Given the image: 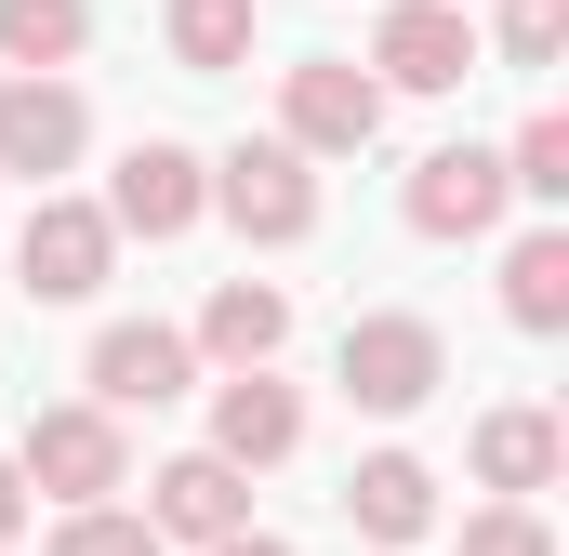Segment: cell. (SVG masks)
I'll return each mask as SVG.
<instances>
[{"mask_svg":"<svg viewBox=\"0 0 569 556\" xmlns=\"http://www.w3.org/2000/svg\"><path fill=\"white\" fill-rule=\"evenodd\" d=\"M503 318H517V331H569V239L557 226H530V239L503 252Z\"/></svg>","mask_w":569,"mask_h":556,"instance_id":"obj_17","label":"cell"},{"mask_svg":"<svg viewBox=\"0 0 569 556\" xmlns=\"http://www.w3.org/2000/svg\"><path fill=\"white\" fill-rule=\"evenodd\" d=\"M13 477H27V504L53 490L67 517L80 504H120L133 490V437H120V411H93V398H67V411L27 424V450H13Z\"/></svg>","mask_w":569,"mask_h":556,"instance_id":"obj_1","label":"cell"},{"mask_svg":"<svg viewBox=\"0 0 569 556\" xmlns=\"http://www.w3.org/2000/svg\"><path fill=\"white\" fill-rule=\"evenodd\" d=\"M40 556H159V530H146L133 504H80V517H67Z\"/></svg>","mask_w":569,"mask_h":556,"instance_id":"obj_21","label":"cell"},{"mask_svg":"<svg viewBox=\"0 0 569 556\" xmlns=\"http://www.w3.org/2000/svg\"><path fill=\"white\" fill-rule=\"evenodd\" d=\"M199 556H291L279 530H226V544H199Z\"/></svg>","mask_w":569,"mask_h":556,"instance_id":"obj_23","label":"cell"},{"mask_svg":"<svg viewBox=\"0 0 569 556\" xmlns=\"http://www.w3.org/2000/svg\"><path fill=\"white\" fill-rule=\"evenodd\" d=\"M93 53V0H0V67L13 80H53Z\"/></svg>","mask_w":569,"mask_h":556,"instance_id":"obj_16","label":"cell"},{"mask_svg":"<svg viewBox=\"0 0 569 556\" xmlns=\"http://www.w3.org/2000/svg\"><path fill=\"white\" fill-rule=\"evenodd\" d=\"M503 199H543V212L569 199V120H557V107H543L530 133L503 146Z\"/></svg>","mask_w":569,"mask_h":556,"instance_id":"obj_19","label":"cell"},{"mask_svg":"<svg viewBox=\"0 0 569 556\" xmlns=\"http://www.w3.org/2000/svg\"><path fill=\"white\" fill-rule=\"evenodd\" d=\"M212 212H226L252 252H291V239H318V159H291L279 133L226 146V159H212Z\"/></svg>","mask_w":569,"mask_h":556,"instance_id":"obj_3","label":"cell"},{"mask_svg":"<svg viewBox=\"0 0 569 556\" xmlns=\"http://www.w3.org/2000/svg\"><path fill=\"white\" fill-rule=\"evenodd\" d=\"M186 385H199V345L186 331H159V318L93 331V411H172Z\"/></svg>","mask_w":569,"mask_h":556,"instance_id":"obj_8","label":"cell"},{"mask_svg":"<svg viewBox=\"0 0 569 556\" xmlns=\"http://www.w3.org/2000/svg\"><path fill=\"white\" fill-rule=\"evenodd\" d=\"M291 450H305V398H291L279 371H226L212 385V464L252 477V464H291Z\"/></svg>","mask_w":569,"mask_h":556,"instance_id":"obj_11","label":"cell"},{"mask_svg":"<svg viewBox=\"0 0 569 556\" xmlns=\"http://www.w3.org/2000/svg\"><path fill=\"white\" fill-rule=\"evenodd\" d=\"M146 530H159V544H226V530H252V477L212 464V450H172V464L146 477Z\"/></svg>","mask_w":569,"mask_h":556,"instance_id":"obj_9","label":"cell"},{"mask_svg":"<svg viewBox=\"0 0 569 556\" xmlns=\"http://www.w3.org/2000/svg\"><path fill=\"white\" fill-rule=\"evenodd\" d=\"M159 27H172V67H186V80H226V67L252 53V0H172Z\"/></svg>","mask_w":569,"mask_h":556,"instance_id":"obj_18","label":"cell"},{"mask_svg":"<svg viewBox=\"0 0 569 556\" xmlns=\"http://www.w3.org/2000/svg\"><path fill=\"white\" fill-rule=\"evenodd\" d=\"M345 517H358V544L411 556L437 530V464H425V450H371V464L345 477Z\"/></svg>","mask_w":569,"mask_h":556,"instance_id":"obj_12","label":"cell"},{"mask_svg":"<svg viewBox=\"0 0 569 556\" xmlns=\"http://www.w3.org/2000/svg\"><path fill=\"white\" fill-rule=\"evenodd\" d=\"M13 530H27V477L0 464V544H13Z\"/></svg>","mask_w":569,"mask_h":556,"instance_id":"obj_24","label":"cell"},{"mask_svg":"<svg viewBox=\"0 0 569 556\" xmlns=\"http://www.w3.org/2000/svg\"><path fill=\"white\" fill-rule=\"evenodd\" d=\"M107 266H120V226H107L93 199H40V212L13 226V278H27L40 305H93Z\"/></svg>","mask_w":569,"mask_h":556,"instance_id":"obj_5","label":"cell"},{"mask_svg":"<svg viewBox=\"0 0 569 556\" xmlns=\"http://www.w3.org/2000/svg\"><path fill=\"white\" fill-rule=\"evenodd\" d=\"M463 556H557V530H543V504H477Z\"/></svg>","mask_w":569,"mask_h":556,"instance_id":"obj_22","label":"cell"},{"mask_svg":"<svg viewBox=\"0 0 569 556\" xmlns=\"http://www.w3.org/2000/svg\"><path fill=\"white\" fill-rule=\"evenodd\" d=\"M291 345V291L279 278H226L212 305H199V358H226V371H266Z\"/></svg>","mask_w":569,"mask_h":556,"instance_id":"obj_14","label":"cell"},{"mask_svg":"<svg viewBox=\"0 0 569 556\" xmlns=\"http://www.w3.org/2000/svg\"><path fill=\"white\" fill-rule=\"evenodd\" d=\"M331 385L358 398V411H425L437 385H450V345H437V318H411V305H385V318H358L345 345H331Z\"/></svg>","mask_w":569,"mask_h":556,"instance_id":"obj_2","label":"cell"},{"mask_svg":"<svg viewBox=\"0 0 569 556\" xmlns=\"http://www.w3.org/2000/svg\"><path fill=\"white\" fill-rule=\"evenodd\" d=\"M80 146H93V107H80L67 80H0V172L40 186V172H67Z\"/></svg>","mask_w":569,"mask_h":556,"instance_id":"obj_13","label":"cell"},{"mask_svg":"<svg viewBox=\"0 0 569 556\" xmlns=\"http://www.w3.org/2000/svg\"><path fill=\"white\" fill-rule=\"evenodd\" d=\"M371 133H385L371 67H345V53H305V67H279V146H291V159H358Z\"/></svg>","mask_w":569,"mask_h":556,"instance_id":"obj_4","label":"cell"},{"mask_svg":"<svg viewBox=\"0 0 569 556\" xmlns=\"http://www.w3.org/2000/svg\"><path fill=\"white\" fill-rule=\"evenodd\" d=\"M450 13H463V0H450Z\"/></svg>","mask_w":569,"mask_h":556,"instance_id":"obj_25","label":"cell"},{"mask_svg":"<svg viewBox=\"0 0 569 556\" xmlns=\"http://www.w3.org/2000/svg\"><path fill=\"white\" fill-rule=\"evenodd\" d=\"M490 226H503V146L411 159V239H490Z\"/></svg>","mask_w":569,"mask_h":556,"instance_id":"obj_10","label":"cell"},{"mask_svg":"<svg viewBox=\"0 0 569 556\" xmlns=\"http://www.w3.org/2000/svg\"><path fill=\"white\" fill-rule=\"evenodd\" d=\"M490 53L503 67H557L569 53V0H490Z\"/></svg>","mask_w":569,"mask_h":556,"instance_id":"obj_20","label":"cell"},{"mask_svg":"<svg viewBox=\"0 0 569 556\" xmlns=\"http://www.w3.org/2000/svg\"><path fill=\"white\" fill-rule=\"evenodd\" d=\"M490 53H477V27L450 13V0H385V27H371V93H463Z\"/></svg>","mask_w":569,"mask_h":556,"instance_id":"obj_6","label":"cell"},{"mask_svg":"<svg viewBox=\"0 0 569 556\" xmlns=\"http://www.w3.org/2000/svg\"><path fill=\"white\" fill-rule=\"evenodd\" d=\"M557 464H569L557 411H490V424H477V477H490L503 504H543V490H557Z\"/></svg>","mask_w":569,"mask_h":556,"instance_id":"obj_15","label":"cell"},{"mask_svg":"<svg viewBox=\"0 0 569 556\" xmlns=\"http://www.w3.org/2000/svg\"><path fill=\"white\" fill-rule=\"evenodd\" d=\"M93 212H107L120 239H186V226L212 212V159H199V146H172V133H146L133 159H120V186H107Z\"/></svg>","mask_w":569,"mask_h":556,"instance_id":"obj_7","label":"cell"}]
</instances>
